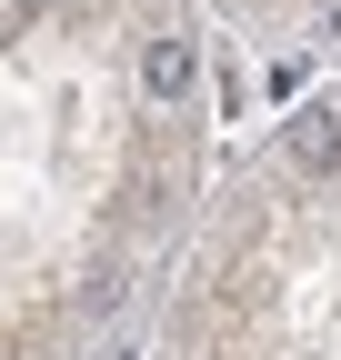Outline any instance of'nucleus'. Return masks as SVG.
I'll use <instances>...</instances> for the list:
<instances>
[{
	"label": "nucleus",
	"instance_id": "1",
	"mask_svg": "<svg viewBox=\"0 0 341 360\" xmlns=\"http://www.w3.org/2000/svg\"><path fill=\"white\" fill-rule=\"evenodd\" d=\"M291 160H302V170H331V160H341V110H321L302 141H291Z\"/></svg>",
	"mask_w": 341,
	"mask_h": 360
},
{
	"label": "nucleus",
	"instance_id": "2",
	"mask_svg": "<svg viewBox=\"0 0 341 360\" xmlns=\"http://www.w3.org/2000/svg\"><path fill=\"white\" fill-rule=\"evenodd\" d=\"M181 90H191V51L161 40V51H151V101H181Z\"/></svg>",
	"mask_w": 341,
	"mask_h": 360
},
{
	"label": "nucleus",
	"instance_id": "3",
	"mask_svg": "<svg viewBox=\"0 0 341 360\" xmlns=\"http://www.w3.org/2000/svg\"><path fill=\"white\" fill-rule=\"evenodd\" d=\"M331 30H341V11H331Z\"/></svg>",
	"mask_w": 341,
	"mask_h": 360
}]
</instances>
